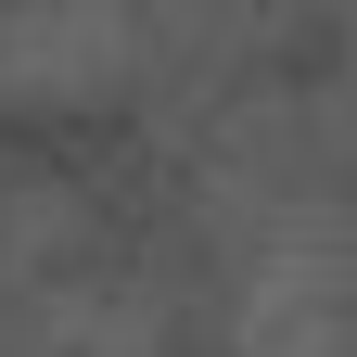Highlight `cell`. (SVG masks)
I'll return each instance as SVG.
<instances>
[{"label":"cell","instance_id":"6da1fadb","mask_svg":"<svg viewBox=\"0 0 357 357\" xmlns=\"http://www.w3.org/2000/svg\"><path fill=\"white\" fill-rule=\"evenodd\" d=\"M141 0H13L0 13V102L13 115H77L141 77Z\"/></svg>","mask_w":357,"mask_h":357},{"label":"cell","instance_id":"7a4b0ae2","mask_svg":"<svg viewBox=\"0 0 357 357\" xmlns=\"http://www.w3.org/2000/svg\"><path fill=\"white\" fill-rule=\"evenodd\" d=\"M306 141H319L332 166H357V52L332 64V89H319V102H306Z\"/></svg>","mask_w":357,"mask_h":357},{"label":"cell","instance_id":"3957f363","mask_svg":"<svg viewBox=\"0 0 357 357\" xmlns=\"http://www.w3.org/2000/svg\"><path fill=\"white\" fill-rule=\"evenodd\" d=\"M0 13H13V0H0Z\"/></svg>","mask_w":357,"mask_h":357}]
</instances>
